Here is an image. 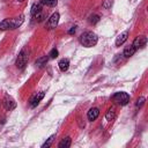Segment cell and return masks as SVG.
<instances>
[{
  "label": "cell",
  "instance_id": "1",
  "mask_svg": "<svg viewBox=\"0 0 148 148\" xmlns=\"http://www.w3.org/2000/svg\"><path fill=\"white\" fill-rule=\"evenodd\" d=\"M24 21V15H20L17 17L6 18L0 22V30H14L18 28Z\"/></svg>",
  "mask_w": 148,
  "mask_h": 148
},
{
  "label": "cell",
  "instance_id": "2",
  "mask_svg": "<svg viewBox=\"0 0 148 148\" xmlns=\"http://www.w3.org/2000/svg\"><path fill=\"white\" fill-rule=\"evenodd\" d=\"M97 42H98V37L92 31H84L80 36V43L86 47H92L97 44Z\"/></svg>",
  "mask_w": 148,
  "mask_h": 148
},
{
  "label": "cell",
  "instance_id": "3",
  "mask_svg": "<svg viewBox=\"0 0 148 148\" xmlns=\"http://www.w3.org/2000/svg\"><path fill=\"white\" fill-rule=\"evenodd\" d=\"M28 62V51L25 49H22L21 52L18 53L17 58H16V61H15V65L18 69H23L25 67Z\"/></svg>",
  "mask_w": 148,
  "mask_h": 148
},
{
  "label": "cell",
  "instance_id": "4",
  "mask_svg": "<svg viewBox=\"0 0 148 148\" xmlns=\"http://www.w3.org/2000/svg\"><path fill=\"white\" fill-rule=\"evenodd\" d=\"M112 98H113V101L117 104H119L121 106L128 104V102H130V95L127 92H125V91H118V92H116Z\"/></svg>",
  "mask_w": 148,
  "mask_h": 148
},
{
  "label": "cell",
  "instance_id": "5",
  "mask_svg": "<svg viewBox=\"0 0 148 148\" xmlns=\"http://www.w3.org/2000/svg\"><path fill=\"white\" fill-rule=\"evenodd\" d=\"M59 17H60V15H59V13H58V12L53 13V14L50 16L49 21H47V24H46V25H47V28H49V29H53V28H56V27L58 25Z\"/></svg>",
  "mask_w": 148,
  "mask_h": 148
},
{
  "label": "cell",
  "instance_id": "6",
  "mask_svg": "<svg viewBox=\"0 0 148 148\" xmlns=\"http://www.w3.org/2000/svg\"><path fill=\"white\" fill-rule=\"evenodd\" d=\"M3 106H5V109H6V110L12 111L13 109H15L16 103H15V101H14L10 96L6 95V96H5V99H3Z\"/></svg>",
  "mask_w": 148,
  "mask_h": 148
},
{
  "label": "cell",
  "instance_id": "7",
  "mask_svg": "<svg viewBox=\"0 0 148 148\" xmlns=\"http://www.w3.org/2000/svg\"><path fill=\"white\" fill-rule=\"evenodd\" d=\"M146 43H147V37H146V36H138V37L134 39V42H133L132 45L135 47V50H138V49L143 47V46L146 45Z\"/></svg>",
  "mask_w": 148,
  "mask_h": 148
},
{
  "label": "cell",
  "instance_id": "8",
  "mask_svg": "<svg viewBox=\"0 0 148 148\" xmlns=\"http://www.w3.org/2000/svg\"><path fill=\"white\" fill-rule=\"evenodd\" d=\"M44 91H39V92H37V94H35L32 97H31V99H30V106L31 108H36L37 105H38V103L42 101V98L44 97Z\"/></svg>",
  "mask_w": 148,
  "mask_h": 148
},
{
  "label": "cell",
  "instance_id": "9",
  "mask_svg": "<svg viewBox=\"0 0 148 148\" xmlns=\"http://www.w3.org/2000/svg\"><path fill=\"white\" fill-rule=\"evenodd\" d=\"M128 35H130V32H128L127 30H125L124 32H121L120 35H118V37L116 38V46H120V45H123V44L127 40Z\"/></svg>",
  "mask_w": 148,
  "mask_h": 148
},
{
  "label": "cell",
  "instance_id": "10",
  "mask_svg": "<svg viewBox=\"0 0 148 148\" xmlns=\"http://www.w3.org/2000/svg\"><path fill=\"white\" fill-rule=\"evenodd\" d=\"M98 114H99V110H98L97 108H91V109L88 111V113H87L88 120H90V121L95 120V119L98 117Z\"/></svg>",
  "mask_w": 148,
  "mask_h": 148
},
{
  "label": "cell",
  "instance_id": "11",
  "mask_svg": "<svg viewBox=\"0 0 148 148\" xmlns=\"http://www.w3.org/2000/svg\"><path fill=\"white\" fill-rule=\"evenodd\" d=\"M135 47L133 46V45H128V46H126L125 49H124V52H123V56L125 57V58H130V57H132L134 53H135Z\"/></svg>",
  "mask_w": 148,
  "mask_h": 148
},
{
  "label": "cell",
  "instance_id": "12",
  "mask_svg": "<svg viewBox=\"0 0 148 148\" xmlns=\"http://www.w3.org/2000/svg\"><path fill=\"white\" fill-rule=\"evenodd\" d=\"M58 66H59V68H60L61 72H66L68 69V67H69V60L67 58H62L58 62Z\"/></svg>",
  "mask_w": 148,
  "mask_h": 148
},
{
  "label": "cell",
  "instance_id": "13",
  "mask_svg": "<svg viewBox=\"0 0 148 148\" xmlns=\"http://www.w3.org/2000/svg\"><path fill=\"white\" fill-rule=\"evenodd\" d=\"M42 10V2H35L32 6H31V9H30V13L32 16H35L37 13H39Z\"/></svg>",
  "mask_w": 148,
  "mask_h": 148
},
{
  "label": "cell",
  "instance_id": "14",
  "mask_svg": "<svg viewBox=\"0 0 148 148\" xmlns=\"http://www.w3.org/2000/svg\"><path fill=\"white\" fill-rule=\"evenodd\" d=\"M71 143H72V139H71L69 136H66V138H64V139L59 142L58 147H59V148H68V147H71Z\"/></svg>",
  "mask_w": 148,
  "mask_h": 148
},
{
  "label": "cell",
  "instance_id": "15",
  "mask_svg": "<svg viewBox=\"0 0 148 148\" xmlns=\"http://www.w3.org/2000/svg\"><path fill=\"white\" fill-rule=\"evenodd\" d=\"M105 118H106L108 121H112V120L116 118V109H114L113 106L108 110V112H106V114H105Z\"/></svg>",
  "mask_w": 148,
  "mask_h": 148
},
{
  "label": "cell",
  "instance_id": "16",
  "mask_svg": "<svg viewBox=\"0 0 148 148\" xmlns=\"http://www.w3.org/2000/svg\"><path fill=\"white\" fill-rule=\"evenodd\" d=\"M42 5H45L47 7H54L58 3V0H40Z\"/></svg>",
  "mask_w": 148,
  "mask_h": 148
},
{
  "label": "cell",
  "instance_id": "17",
  "mask_svg": "<svg viewBox=\"0 0 148 148\" xmlns=\"http://www.w3.org/2000/svg\"><path fill=\"white\" fill-rule=\"evenodd\" d=\"M47 60H49V57H42V58H38L37 60H36V65L38 66V67H42V66H44L46 62H47Z\"/></svg>",
  "mask_w": 148,
  "mask_h": 148
},
{
  "label": "cell",
  "instance_id": "18",
  "mask_svg": "<svg viewBox=\"0 0 148 148\" xmlns=\"http://www.w3.org/2000/svg\"><path fill=\"white\" fill-rule=\"evenodd\" d=\"M54 138H56V135H54V134H53V135H51V136H50V138H49V139H47V140L42 145V148H49V147L52 145V142H53Z\"/></svg>",
  "mask_w": 148,
  "mask_h": 148
},
{
  "label": "cell",
  "instance_id": "19",
  "mask_svg": "<svg viewBox=\"0 0 148 148\" xmlns=\"http://www.w3.org/2000/svg\"><path fill=\"white\" fill-rule=\"evenodd\" d=\"M145 101H146V98H145L143 96L139 97L138 101H136V103H135V106H136V108H141V106L145 104Z\"/></svg>",
  "mask_w": 148,
  "mask_h": 148
},
{
  "label": "cell",
  "instance_id": "20",
  "mask_svg": "<svg viewBox=\"0 0 148 148\" xmlns=\"http://www.w3.org/2000/svg\"><path fill=\"white\" fill-rule=\"evenodd\" d=\"M35 18H36V21H38V22L43 21V18H44V13H43V10H40L39 13H37V14L35 15Z\"/></svg>",
  "mask_w": 148,
  "mask_h": 148
},
{
  "label": "cell",
  "instance_id": "21",
  "mask_svg": "<svg viewBox=\"0 0 148 148\" xmlns=\"http://www.w3.org/2000/svg\"><path fill=\"white\" fill-rule=\"evenodd\" d=\"M58 54H59L58 50H57V49H52L49 56H50V58H51V59H54V58H57V57H58Z\"/></svg>",
  "mask_w": 148,
  "mask_h": 148
},
{
  "label": "cell",
  "instance_id": "22",
  "mask_svg": "<svg viewBox=\"0 0 148 148\" xmlns=\"http://www.w3.org/2000/svg\"><path fill=\"white\" fill-rule=\"evenodd\" d=\"M89 21H90V23L95 24V23H97V22L99 21V16H98V15H91Z\"/></svg>",
  "mask_w": 148,
  "mask_h": 148
},
{
  "label": "cell",
  "instance_id": "23",
  "mask_svg": "<svg viewBox=\"0 0 148 148\" xmlns=\"http://www.w3.org/2000/svg\"><path fill=\"white\" fill-rule=\"evenodd\" d=\"M75 31H76V27H72V28L68 30V34H69V35H73V34H75Z\"/></svg>",
  "mask_w": 148,
  "mask_h": 148
},
{
  "label": "cell",
  "instance_id": "24",
  "mask_svg": "<svg viewBox=\"0 0 148 148\" xmlns=\"http://www.w3.org/2000/svg\"><path fill=\"white\" fill-rule=\"evenodd\" d=\"M17 1H18V2H22V1H24V0H17Z\"/></svg>",
  "mask_w": 148,
  "mask_h": 148
}]
</instances>
